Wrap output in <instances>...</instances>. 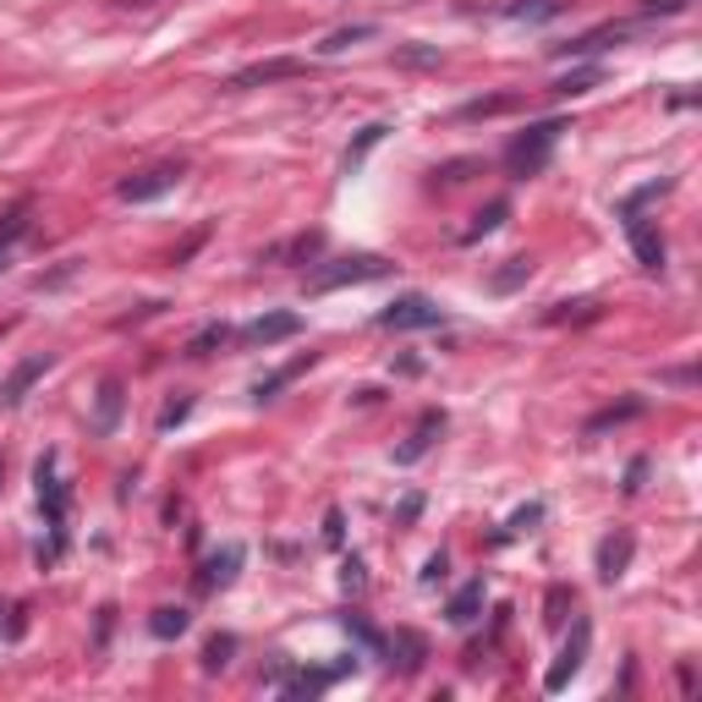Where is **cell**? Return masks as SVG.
I'll return each instance as SVG.
<instances>
[{"instance_id":"32","label":"cell","mask_w":702,"mask_h":702,"mask_svg":"<svg viewBox=\"0 0 702 702\" xmlns=\"http://www.w3.org/2000/svg\"><path fill=\"white\" fill-rule=\"evenodd\" d=\"M593 83H598V67H587V72H571L565 83H554V94H560V100H565V94H587Z\"/></svg>"},{"instance_id":"37","label":"cell","mask_w":702,"mask_h":702,"mask_svg":"<svg viewBox=\"0 0 702 702\" xmlns=\"http://www.w3.org/2000/svg\"><path fill=\"white\" fill-rule=\"evenodd\" d=\"M340 582H346V593H363V587H368V576H363V560H346V576H340Z\"/></svg>"},{"instance_id":"26","label":"cell","mask_w":702,"mask_h":702,"mask_svg":"<svg viewBox=\"0 0 702 702\" xmlns=\"http://www.w3.org/2000/svg\"><path fill=\"white\" fill-rule=\"evenodd\" d=\"M329 680H335V669H302V675L285 680V697H318Z\"/></svg>"},{"instance_id":"5","label":"cell","mask_w":702,"mask_h":702,"mask_svg":"<svg viewBox=\"0 0 702 702\" xmlns=\"http://www.w3.org/2000/svg\"><path fill=\"white\" fill-rule=\"evenodd\" d=\"M182 176H187V165H182V160H171V165H149V171H138V176H127V182H121V198H127V203H154V198H165Z\"/></svg>"},{"instance_id":"39","label":"cell","mask_w":702,"mask_h":702,"mask_svg":"<svg viewBox=\"0 0 702 702\" xmlns=\"http://www.w3.org/2000/svg\"><path fill=\"white\" fill-rule=\"evenodd\" d=\"M642 478H647V461H631V472H625V494H636V489H642Z\"/></svg>"},{"instance_id":"15","label":"cell","mask_w":702,"mask_h":702,"mask_svg":"<svg viewBox=\"0 0 702 702\" xmlns=\"http://www.w3.org/2000/svg\"><path fill=\"white\" fill-rule=\"evenodd\" d=\"M28 220H34V203H17V209H7V214H0V269H7L12 247L28 236Z\"/></svg>"},{"instance_id":"18","label":"cell","mask_w":702,"mask_h":702,"mask_svg":"<svg viewBox=\"0 0 702 702\" xmlns=\"http://www.w3.org/2000/svg\"><path fill=\"white\" fill-rule=\"evenodd\" d=\"M302 368H313V351H302L296 363H285V368H274L269 379H258V385H253V401H274V396H280V390H285V385L302 374Z\"/></svg>"},{"instance_id":"40","label":"cell","mask_w":702,"mask_h":702,"mask_svg":"<svg viewBox=\"0 0 702 702\" xmlns=\"http://www.w3.org/2000/svg\"><path fill=\"white\" fill-rule=\"evenodd\" d=\"M324 543H340V511L324 516Z\"/></svg>"},{"instance_id":"25","label":"cell","mask_w":702,"mask_h":702,"mask_svg":"<svg viewBox=\"0 0 702 702\" xmlns=\"http://www.w3.org/2000/svg\"><path fill=\"white\" fill-rule=\"evenodd\" d=\"M187 625H192V615H187V609H154V615H149V631H154L160 642L187 636Z\"/></svg>"},{"instance_id":"35","label":"cell","mask_w":702,"mask_h":702,"mask_svg":"<svg viewBox=\"0 0 702 702\" xmlns=\"http://www.w3.org/2000/svg\"><path fill=\"white\" fill-rule=\"evenodd\" d=\"M571 604H576V598H571V587H554V593H549V615H543V620H549V625H560Z\"/></svg>"},{"instance_id":"42","label":"cell","mask_w":702,"mask_h":702,"mask_svg":"<svg viewBox=\"0 0 702 702\" xmlns=\"http://www.w3.org/2000/svg\"><path fill=\"white\" fill-rule=\"evenodd\" d=\"M121 7H149V0H121Z\"/></svg>"},{"instance_id":"14","label":"cell","mask_w":702,"mask_h":702,"mask_svg":"<svg viewBox=\"0 0 702 702\" xmlns=\"http://www.w3.org/2000/svg\"><path fill=\"white\" fill-rule=\"evenodd\" d=\"M631 28L625 23H609V28H593V34H582V39H571V45H554V56H598L604 45H620Z\"/></svg>"},{"instance_id":"3","label":"cell","mask_w":702,"mask_h":702,"mask_svg":"<svg viewBox=\"0 0 702 702\" xmlns=\"http://www.w3.org/2000/svg\"><path fill=\"white\" fill-rule=\"evenodd\" d=\"M390 264L379 253H351V258H335L313 274V291H335V285H363V280H385Z\"/></svg>"},{"instance_id":"34","label":"cell","mask_w":702,"mask_h":702,"mask_svg":"<svg viewBox=\"0 0 702 702\" xmlns=\"http://www.w3.org/2000/svg\"><path fill=\"white\" fill-rule=\"evenodd\" d=\"M533 522H543V505H527V511H516V516H511V527H505V533H500V543H505V538H511V533H527V527H533Z\"/></svg>"},{"instance_id":"28","label":"cell","mask_w":702,"mask_h":702,"mask_svg":"<svg viewBox=\"0 0 702 702\" xmlns=\"http://www.w3.org/2000/svg\"><path fill=\"white\" fill-rule=\"evenodd\" d=\"M225 340H231V329H225V324H209L203 335H192L187 358H209V351H214V346H225Z\"/></svg>"},{"instance_id":"38","label":"cell","mask_w":702,"mask_h":702,"mask_svg":"<svg viewBox=\"0 0 702 702\" xmlns=\"http://www.w3.org/2000/svg\"><path fill=\"white\" fill-rule=\"evenodd\" d=\"M401 61H407V67H434V61H440V50H418V45H407V50H401Z\"/></svg>"},{"instance_id":"36","label":"cell","mask_w":702,"mask_h":702,"mask_svg":"<svg viewBox=\"0 0 702 702\" xmlns=\"http://www.w3.org/2000/svg\"><path fill=\"white\" fill-rule=\"evenodd\" d=\"M686 7H691V0H642V17H675Z\"/></svg>"},{"instance_id":"2","label":"cell","mask_w":702,"mask_h":702,"mask_svg":"<svg viewBox=\"0 0 702 702\" xmlns=\"http://www.w3.org/2000/svg\"><path fill=\"white\" fill-rule=\"evenodd\" d=\"M560 132H565V121H533L527 132H516L511 138V149H505V171L516 176V182H527V176H538L543 165H549V154H554V143H560Z\"/></svg>"},{"instance_id":"23","label":"cell","mask_w":702,"mask_h":702,"mask_svg":"<svg viewBox=\"0 0 702 702\" xmlns=\"http://www.w3.org/2000/svg\"><path fill=\"white\" fill-rule=\"evenodd\" d=\"M527 280H533V258H505V269L489 274V291L505 296V291H516V285H527Z\"/></svg>"},{"instance_id":"8","label":"cell","mask_w":702,"mask_h":702,"mask_svg":"<svg viewBox=\"0 0 702 702\" xmlns=\"http://www.w3.org/2000/svg\"><path fill=\"white\" fill-rule=\"evenodd\" d=\"M50 368H56V358H50V351H34V358H23V363L7 374V379H0V407H23V396H28V390H34V385H39Z\"/></svg>"},{"instance_id":"24","label":"cell","mask_w":702,"mask_h":702,"mask_svg":"<svg viewBox=\"0 0 702 702\" xmlns=\"http://www.w3.org/2000/svg\"><path fill=\"white\" fill-rule=\"evenodd\" d=\"M121 418V379H105L100 385V418H94V434H110Z\"/></svg>"},{"instance_id":"22","label":"cell","mask_w":702,"mask_h":702,"mask_svg":"<svg viewBox=\"0 0 702 702\" xmlns=\"http://www.w3.org/2000/svg\"><path fill=\"white\" fill-rule=\"evenodd\" d=\"M631 418H642V401H636V396H625L620 407H604V412H593V418H587V440H598L604 429H615V423H631Z\"/></svg>"},{"instance_id":"31","label":"cell","mask_w":702,"mask_h":702,"mask_svg":"<svg viewBox=\"0 0 702 702\" xmlns=\"http://www.w3.org/2000/svg\"><path fill=\"white\" fill-rule=\"evenodd\" d=\"M511 105H516L511 94H494V100H472L461 116H467V121H478V116H500V110H511Z\"/></svg>"},{"instance_id":"41","label":"cell","mask_w":702,"mask_h":702,"mask_svg":"<svg viewBox=\"0 0 702 702\" xmlns=\"http://www.w3.org/2000/svg\"><path fill=\"white\" fill-rule=\"evenodd\" d=\"M445 576V554H429V565H423V582H440Z\"/></svg>"},{"instance_id":"19","label":"cell","mask_w":702,"mask_h":702,"mask_svg":"<svg viewBox=\"0 0 702 702\" xmlns=\"http://www.w3.org/2000/svg\"><path fill=\"white\" fill-rule=\"evenodd\" d=\"M565 12V0H511L505 7V23H549Z\"/></svg>"},{"instance_id":"20","label":"cell","mask_w":702,"mask_h":702,"mask_svg":"<svg viewBox=\"0 0 702 702\" xmlns=\"http://www.w3.org/2000/svg\"><path fill=\"white\" fill-rule=\"evenodd\" d=\"M385 132H390L385 121H368V127L358 132V143H351V149H346V160H340V171H346V176H351V171H358V165L368 160V149H379V143H385Z\"/></svg>"},{"instance_id":"9","label":"cell","mask_w":702,"mask_h":702,"mask_svg":"<svg viewBox=\"0 0 702 702\" xmlns=\"http://www.w3.org/2000/svg\"><path fill=\"white\" fill-rule=\"evenodd\" d=\"M440 434H445V412H440V407H429V412H423V418L412 423V434H407V440L396 445V461H401V467L423 461V456L434 451V440H440Z\"/></svg>"},{"instance_id":"27","label":"cell","mask_w":702,"mask_h":702,"mask_svg":"<svg viewBox=\"0 0 702 702\" xmlns=\"http://www.w3.org/2000/svg\"><path fill=\"white\" fill-rule=\"evenodd\" d=\"M358 39H374V23H358V28H340V34H329V39L318 45V56H340V50H351Z\"/></svg>"},{"instance_id":"21","label":"cell","mask_w":702,"mask_h":702,"mask_svg":"<svg viewBox=\"0 0 702 702\" xmlns=\"http://www.w3.org/2000/svg\"><path fill=\"white\" fill-rule=\"evenodd\" d=\"M505 220H511V203H505V198H494L489 209H478V214H472V225L461 231V242H483V236H489V231H500Z\"/></svg>"},{"instance_id":"33","label":"cell","mask_w":702,"mask_h":702,"mask_svg":"<svg viewBox=\"0 0 702 702\" xmlns=\"http://www.w3.org/2000/svg\"><path fill=\"white\" fill-rule=\"evenodd\" d=\"M187 412H192V401H187V396H182V401H171V407L160 412V434H171V429H182V423H187Z\"/></svg>"},{"instance_id":"13","label":"cell","mask_w":702,"mask_h":702,"mask_svg":"<svg viewBox=\"0 0 702 702\" xmlns=\"http://www.w3.org/2000/svg\"><path fill=\"white\" fill-rule=\"evenodd\" d=\"M483 598H489V587H483V576H472L467 587H456V598H451L445 620H451V625H472V620L483 615Z\"/></svg>"},{"instance_id":"4","label":"cell","mask_w":702,"mask_h":702,"mask_svg":"<svg viewBox=\"0 0 702 702\" xmlns=\"http://www.w3.org/2000/svg\"><path fill=\"white\" fill-rule=\"evenodd\" d=\"M379 324H385V329H440V324H445V307L412 291V296H396V302L379 313Z\"/></svg>"},{"instance_id":"30","label":"cell","mask_w":702,"mask_h":702,"mask_svg":"<svg viewBox=\"0 0 702 702\" xmlns=\"http://www.w3.org/2000/svg\"><path fill=\"white\" fill-rule=\"evenodd\" d=\"M346 631L358 636V642H363L368 653H385V636H379V631H374V625H368L363 615H346Z\"/></svg>"},{"instance_id":"12","label":"cell","mask_w":702,"mask_h":702,"mask_svg":"<svg viewBox=\"0 0 702 702\" xmlns=\"http://www.w3.org/2000/svg\"><path fill=\"white\" fill-rule=\"evenodd\" d=\"M385 653H396L390 664H396L401 675H418V669H423V658H429V642H423V631H407V625H401V631L385 642Z\"/></svg>"},{"instance_id":"1","label":"cell","mask_w":702,"mask_h":702,"mask_svg":"<svg viewBox=\"0 0 702 702\" xmlns=\"http://www.w3.org/2000/svg\"><path fill=\"white\" fill-rule=\"evenodd\" d=\"M34 483H39V505H45V522H50V543H39V565H50V560H61V549H67V483H61V472H56V451H45L39 456V467H34Z\"/></svg>"},{"instance_id":"6","label":"cell","mask_w":702,"mask_h":702,"mask_svg":"<svg viewBox=\"0 0 702 702\" xmlns=\"http://www.w3.org/2000/svg\"><path fill=\"white\" fill-rule=\"evenodd\" d=\"M587 642H593V625L587 620H576L571 625V642H565V653L549 664V675H543V691H565L571 680H576V669L587 664Z\"/></svg>"},{"instance_id":"16","label":"cell","mask_w":702,"mask_h":702,"mask_svg":"<svg viewBox=\"0 0 702 702\" xmlns=\"http://www.w3.org/2000/svg\"><path fill=\"white\" fill-rule=\"evenodd\" d=\"M236 571H242V549L231 543L225 554H214V560L203 565V576H198V587H203V593H214V587H231V582H236Z\"/></svg>"},{"instance_id":"10","label":"cell","mask_w":702,"mask_h":702,"mask_svg":"<svg viewBox=\"0 0 702 702\" xmlns=\"http://www.w3.org/2000/svg\"><path fill=\"white\" fill-rule=\"evenodd\" d=\"M296 329H302L296 313H264V318H253L236 340H242V346H280V340H291Z\"/></svg>"},{"instance_id":"29","label":"cell","mask_w":702,"mask_h":702,"mask_svg":"<svg viewBox=\"0 0 702 702\" xmlns=\"http://www.w3.org/2000/svg\"><path fill=\"white\" fill-rule=\"evenodd\" d=\"M231 653H236V636H214L209 647H203V669L214 675V669H225L231 664Z\"/></svg>"},{"instance_id":"7","label":"cell","mask_w":702,"mask_h":702,"mask_svg":"<svg viewBox=\"0 0 702 702\" xmlns=\"http://www.w3.org/2000/svg\"><path fill=\"white\" fill-rule=\"evenodd\" d=\"M625 214V236H631V247H636V264L647 269V274H658L664 269V236H658V225L642 214V209H620Z\"/></svg>"},{"instance_id":"11","label":"cell","mask_w":702,"mask_h":702,"mask_svg":"<svg viewBox=\"0 0 702 702\" xmlns=\"http://www.w3.org/2000/svg\"><path fill=\"white\" fill-rule=\"evenodd\" d=\"M631 554H636V538H631V533H609V538L598 543V576H604V582H620L625 565H631Z\"/></svg>"},{"instance_id":"17","label":"cell","mask_w":702,"mask_h":702,"mask_svg":"<svg viewBox=\"0 0 702 702\" xmlns=\"http://www.w3.org/2000/svg\"><path fill=\"white\" fill-rule=\"evenodd\" d=\"M302 61H264V67H247L231 78V89H258V83H280V78H296Z\"/></svg>"}]
</instances>
